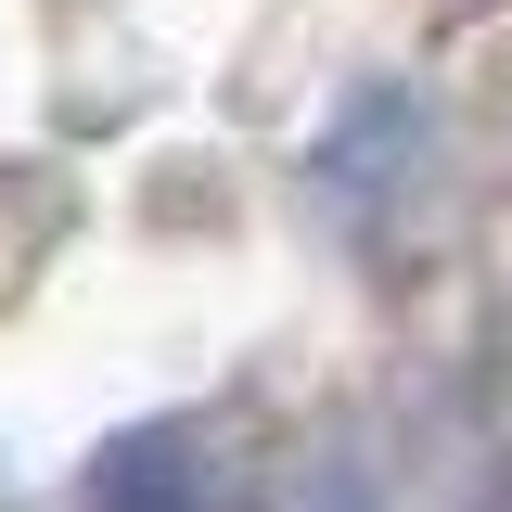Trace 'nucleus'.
Here are the masks:
<instances>
[{"label": "nucleus", "instance_id": "2", "mask_svg": "<svg viewBox=\"0 0 512 512\" xmlns=\"http://www.w3.org/2000/svg\"><path fill=\"white\" fill-rule=\"evenodd\" d=\"M423 154H436V116H423V90H359L346 116L308 141V192L359 231V218H384L397 192L423 180Z\"/></svg>", "mask_w": 512, "mask_h": 512}, {"label": "nucleus", "instance_id": "3", "mask_svg": "<svg viewBox=\"0 0 512 512\" xmlns=\"http://www.w3.org/2000/svg\"><path fill=\"white\" fill-rule=\"evenodd\" d=\"M487 436L512 448V320H500V333H487Z\"/></svg>", "mask_w": 512, "mask_h": 512}, {"label": "nucleus", "instance_id": "1", "mask_svg": "<svg viewBox=\"0 0 512 512\" xmlns=\"http://www.w3.org/2000/svg\"><path fill=\"white\" fill-rule=\"evenodd\" d=\"M90 512H256V500H244V461L192 410H154L90 448Z\"/></svg>", "mask_w": 512, "mask_h": 512}]
</instances>
